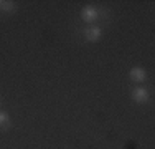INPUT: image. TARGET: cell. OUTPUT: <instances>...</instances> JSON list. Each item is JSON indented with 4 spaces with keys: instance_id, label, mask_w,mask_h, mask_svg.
<instances>
[{
    "instance_id": "1",
    "label": "cell",
    "mask_w": 155,
    "mask_h": 149,
    "mask_svg": "<svg viewBox=\"0 0 155 149\" xmlns=\"http://www.w3.org/2000/svg\"><path fill=\"white\" fill-rule=\"evenodd\" d=\"M132 98H134L137 103H145L147 99H149V93H147L145 88H137L134 91V95H132Z\"/></svg>"
},
{
    "instance_id": "2",
    "label": "cell",
    "mask_w": 155,
    "mask_h": 149,
    "mask_svg": "<svg viewBox=\"0 0 155 149\" xmlns=\"http://www.w3.org/2000/svg\"><path fill=\"white\" fill-rule=\"evenodd\" d=\"M83 18L86 22H94L97 20V10L93 9V7H86V9L83 10Z\"/></svg>"
},
{
    "instance_id": "3",
    "label": "cell",
    "mask_w": 155,
    "mask_h": 149,
    "mask_svg": "<svg viewBox=\"0 0 155 149\" xmlns=\"http://www.w3.org/2000/svg\"><path fill=\"white\" fill-rule=\"evenodd\" d=\"M84 35H86V40L94 42V40L99 38V35H101V30H99L97 27H91V28H87L86 32H84Z\"/></svg>"
},
{
    "instance_id": "4",
    "label": "cell",
    "mask_w": 155,
    "mask_h": 149,
    "mask_svg": "<svg viewBox=\"0 0 155 149\" xmlns=\"http://www.w3.org/2000/svg\"><path fill=\"white\" fill-rule=\"evenodd\" d=\"M145 71H143V70H140V68H134L130 71V78L132 80H135V81H143L145 80Z\"/></svg>"
},
{
    "instance_id": "5",
    "label": "cell",
    "mask_w": 155,
    "mask_h": 149,
    "mask_svg": "<svg viewBox=\"0 0 155 149\" xmlns=\"http://www.w3.org/2000/svg\"><path fill=\"white\" fill-rule=\"evenodd\" d=\"M0 10L13 12V10H15V3H13V2H2V0H0Z\"/></svg>"
},
{
    "instance_id": "6",
    "label": "cell",
    "mask_w": 155,
    "mask_h": 149,
    "mask_svg": "<svg viewBox=\"0 0 155 149\" xmlns=\"http://www.w3.org/2000/svg\"><path fill=\"white\" fill-rule=\"evenodd\" d=\"M8 126H10V124H8V118H7V114L0 111V128L7 129V128H8Z\"/></svg>"
}]
</instances>
